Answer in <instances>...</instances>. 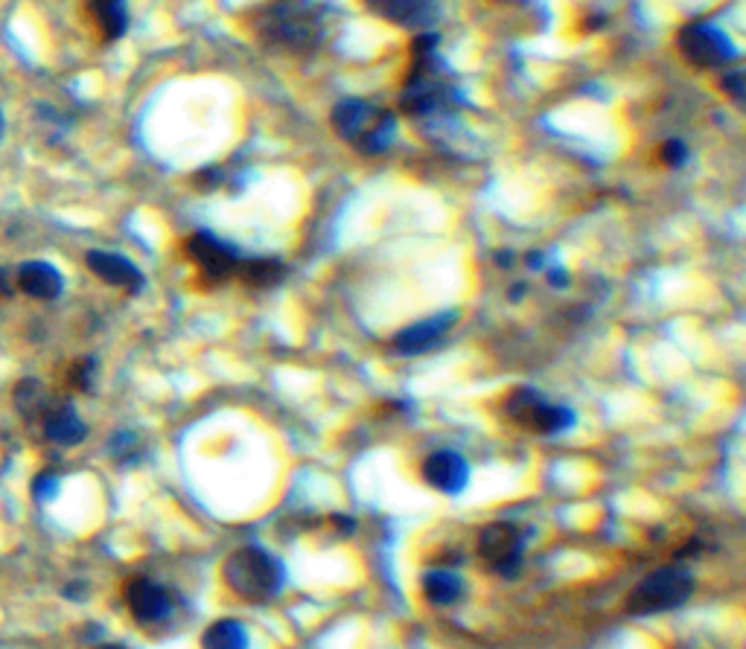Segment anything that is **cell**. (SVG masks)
<instances>
[{"label":"cell","mask_w":746,"mask_h":649,"mask_svg":"<svg viewBox=\"0 0 746 649\" xmlns=\"http://www.w3.org/2000/svg\"><path fill=\"white\" fill-rule=\"evenodd\" d=\"M467 105V96L449 80L444 56L437 53L435 32H421L412 41V67L400 94V112L412 119H449Z\"/></svg>","instance_id":"1"},{"label":"cell","mask_w":746,"mask_h":649,"mask_svg":"<svg viewBox=\"0 0 746 649\" xmlns=\"http://www.w3.org/2000/svg\"><path fill=\"white\" fill-rule=\"evenodd\" d=\"M255 32L266 48L307 56L324 41V9L312 0H271L257 12Z\"/></svg>","instance_id":"2"},{"label":"cell","mask_w":746,"mask_h":649,"mask_svg":"<svg viewBox=\"0 0 746 649\" xmlns=\"http://www.w3.org/2000/svg\"><path fill=\"white\" fill-rule=\"evenodd\" d=\"M330 119L335 135L362 155H382L397 140V117L367 100H342Z\"/></svg>","instance_id":"3"},{"label":"cell","mask_w":746,"mask_h":649,"mask_svg":"<svg viewBox=\"0 0 746 649\" xmlns=\"http://www.w3.org/2000/svg\"><path fill=\"white\" fill-rule=\"evenodd\" d=\"M225 586L246 600H269L283 588V565L262 547H239L222 565Z\"/></svg>","instance_id":"4"},{"label":"cell","mask_w":746,"mask_h":649,"mask_svg":"<svg viewBox=\"0 0 746 649\" xmlns=\"http://www.w3.org/2000/svg\"><path fill=\"white\" fill-rule=\"evenodd\" d=\"M694 592V577L685 568H660L633 588L628 597L630 615H660L680 609Z\"/></svg>","instance_id":"5"},{"label":"cell","mask_w":746,"mask_h":649,"mask_svg":"<svg viewBox=\"0 0 746 649\" xmlns=\"http://www.w3.org/2000/svg\"><path fill=\"white\" fill-rule=\"evenodd\" d=\"M505 411H508L510 420L522 426L525 431H531V435L555 437L574 426V411L569 405L548 402L540 390L531 388L514 390L505 402Z\"/></svg>","instance_id":"6"},{"label":"cell","mask_w":746,"mask_h":649,"mask_svg":"<svg viewBox=\"0 0 746 649\" xmlns=\"http://www.w3.org/2000/svg\"><path fill=\"white\" fill-rule=\"evenodd\" d=\"M676 48L683 53L685 62L697 71H715L726 67L738 59V48L721 27L708 24V21H691L683 30L676 32Z\"/></svg>","instance_id":"7"},{"label":"cell","mask_w":746,"mask_h":649,"mask_svg":"<svg viewBox=\"0 0 746 649\" xmlns=\"http://www.w3.org/2000/svg\"><path fill=\"white\" fill-rule=\"evenodd\" d=\"M187 257H190L196 265H199L201 278L207 283H225L237 274L239 265V251L234 245H228L225 239H219L210 230H199V233H193L187 239V245H184Z\"/></svg>","instance_id":"8"},{"label":"cell","mask_w":746,"mask_h":649,"mask_svg":"<svg viewBox=\"0 0 746 649\" xmlns=\"http://www.w3.org/2000/svg\"><path fill=\"white\" fill-rule=\"evenodd\" d=\"M522 551L525 533L510 522L490 524L478 536V554L485 556V563L501 577H514L517 574L519 565H522Z\"/></svg>","instance_id":"9"},{"label":"cell","mask_w":746,"mask_h":649,"mask_svg":"<svg viewBox=\"0 0 746 649\" xmlns=\"http://www.w3.org/2000/svg\"><path fill=\"white\" fill-rule=\"evenodd\" d=\"M126 603L128 611H132L135 620H141V624H160V620H167L169 611H173L175 606L173 594L149 577L128 579Z\"/></svg>","instance_id":"10"},{"label":"cell","mask_w":746,"mask_h":649,"mask_svg":"<svg viewBox=\"0 0 746 649\" xmlns=\"http://www.w3.org/2000/svg\"><path fill=\"white\" fill-rule=\"evenodd\" d=\"M371 15L405 30H423L437 18V0H362Z\"/></svg>","instance_id":"11"},{"label":"cell","mask_w":746,"mask_h":649,"mask_svg":"<svg viewBox=\"0 0 746 649\" xmlns=\"http://www.w3.org/2000/svg\"><path fill=\"white\" fill-rule=\"evenodd\" d=\"M455 321H458L455 312H441V315L429 317V321L405 326L403 333H397V338H394V349H397L400 356H423V353H429L444 341V335L453 329Z\"/></svg>","instance_id":"12"},{"label":"cell","mask_w":746,"mask_h":649,"mask_svg":"<svg viewBox=\"0 0 746 649\" xmlns=\"http://www.w3.org/2000/svg\"><path fill=\"white\" fill-rule=\"evenodd\" d=\"M423 478H426V483H429L432 490L446 492V495H458L469 481V467L467 460L460 458L458 452L444 449V452H435L426 458V463H423Z\"/></svg>","instance_id":"13"},{"label":"cell","mask_w":746,"mask_h":649,"mask_svg":"<svg viewBox=\"0 0 746 649\" xmlns=\"http://www.w3.org/2000/svg\"><path fill=\"white\" fill-rule=\"evenodd\" d=\"M85 262L87 269L94 271L96 278L105 280L108 285H117V289H126V292H141L144 289V274L126 257L108 254V251H91L85 257Z\"/></svg>","instance_id":"14"},{"label":"cell","mask_w":746,"mask_h":649,"mask_svg":"<svg viewBox=\"0 0 746 649\" xmlns=\"http://www.w3.org/2000/svg\"><path fill=\"white\" fill-rule=\"evenodd\" d=\"M15 289H21L35 301H56L64 289V280L50 262L32 260L15 271Z\"/></svg>","instance_id":"15"},{"label":"cell","mask_w":746,"mask_h":649,"mask_svg":"<svg viewBox=\"0 0 746 649\" xmlns=\"http://www.w3.org/2000/svg\"><path fill=\"white\" fill-rule=\"evenodd\" d=\"M41 426H44V437L56 446H76L87 435L85 422L80 420V414L73 411V405L68 402L50 405L48 414L41 417Z\"/></svg>","instance_id":"16"},{"label":"cell","mask_w":746,"mask_h":649,"mask_svg":"<svg viewBox=\"0 0 746 649\" xmlns=\"http://www.w3.org/2000/svg\"><path fill=\"white\" fill-rule=\"evenodd\" d=\"M289 269L287 262L274 260V257H260V260H239L237 274L248 289H271V285H278L280 280L287 278Z\"/></svg>","instance_id":"17"},{"label":"cell","mask_w":746,"mask_h":649,"mask_svg":"<svg viewBox=\"0 0 746 649\" xmlns=\"http://www.w3.org/2000/svg\"><path fill=\"white\" fill-rule=\"evenodd\" d=\"M423 594L432 606H453L464 594V583H460L458 574L446 568H435L423 574Z\"/></svg>","instance_id":"18"},{"label":"cell","mask_w":746,"mask_h":649,"mask_svg":"<svg viewBox=\"0 0 746 649\" xmlns=\"http://www.w3.org/2000/svg\"><path fill=\"white\" fill-rule=\"evenodd\" d=\"M91 15H94L105 41L123 39V32L128 27L126 0H91Z\"/></svg>","instance_id":"19"},{"label":"cell","mask_w":746,"mask_h":649,"mask_svg":"<svg viewBox=\"0 0 746 649\" xmlns=\"http://www.w3.org/2000/svg\"><path fill=\"white\" fill-rule=\"evenodd\" d=\"M201 649H248V632L239 620H216L201 635Z\"/></svg>","instance_id":"20"},{"label":"cell","mask_w":746,"mask_h":649,"mask_svg":"<svg viewBox=\"0 0 746 649\" xmlns=\"http://www.w3.org/2000/svg\"><path fill=\"white\" fill-rule=\"evenodd\" d=\"M688 155H691V151L683 140H665V143H662V149H660V160L671 169L685 167V164H688Z\"/></svg>","instance_id":"21"},{"label":"cell","mask_w":746,"mask_h":649,"mask_svg":"<svg viewBox=\"0 0 746 649\" xmlns=\"http://www.w3.org/2000/svg\"><path fill=\"white\" fill-rule=\"evenodd\" d=\"M721 91L723 94H729L735 103H744L746 100V76L744 71H726L721 76Z\"/></svg>","instance_id":"22"},{"label":"cell","mask_w":746,"mask_h":649,"mask_svg":"<svg viewBox=\"0 0 746 649\" xmlns=\"http://www.w3.org/2000/svg\"><path fill=\"white\" fill-rule=\"evenodd\" d=\"M68 379H71V385L76 390H87L91 388V379H94V362H91V358L76 362V365L71 367V373H68Z\"/></svg>","instance_id":"23"},{"label":"cell","mask_w":746,"mask_h":649,"mask_svg":"<svg viewBox=\"0 0 746 649\" xmlns=\"http://www.w3.org/2000/svg\"><path fill=\"white\" fill-rule=\"evenodd\" d=\"M59 492V475L53 472H41L35 481H32V495L39 501H50Z\"/></svg>","instance_id":"24"},{"label":"cell","mask_w":746,"mask_h":649,"mask_svg":"<svg viewBox=\"0 0 746 649\" xmlns=\"http://www.w3.org/2000/svg\"><path fill=\"white\" fill-rule=\"evenodd\" d=\"M0 294H15V274H12V269H0Z\"/></svg>","instance_id":"25"},{"label":"cell","mask_w":746,"mask_h":649,"mask_svg":"<svg viewBox=\"0 0 746 649\" xmlns=\"http://www.w3.org/2000/svg\"><path fill=\"white\" fill-rule=\"evenodd\" d=\"M0 137H3V114H0Z\"/></svg>","instance_id":"26"},{"label":"cell","mask_w":746,"mask_h":649,"mask_svg":"<svg viewBox=\"0 0 746 649\" xmlns=\"http://www.w3.org/2000/svg\"><path fill=\"white\" fill-rule=\"evenodd\" d=\"M100 649H123V647H100Z\"/></svg>","instance_id":"27"}]
</instances>
